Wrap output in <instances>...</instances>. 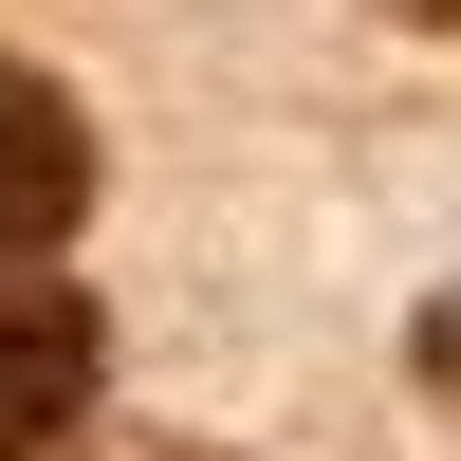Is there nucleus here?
<instances>
[{"label":"nucleus","mask_w":461,"mask_h":461,"mask_svg":"<svg viewBox=\"0 0 461 461\" xmlns=\"http://www.w3.org/2000/svg\"><path fill=\"white\" fill-rule=\"evenodd\" d=\"M93 388H111L93 295H56V277L19 258V277H0V461H56L74 425H93Z\"/></svg>","instance_id":"obj_1"},{"label":"nucleus","mask_w":461,"mask_h":461,"mask_svg":"<svg viewBox=\"0 0 461 461\" xmlns=\"http://www.w3.org/2000/svg\"><path fill=\"white\" fill-rule=\"evenodd\" d=\"M388 19H443V37H461V0H388Z\"/></svg>","instance_id":"obj_4"},{"label":"nucleus","mask_w":461,"mask_h":461,"mask_svg":"<svg viewBox=\"0 0 461 461\" xmlns=\"http://www.w3.org/2000/svg\"><path fill=\"white\" fill-rule=\"evenodd\" d=\"M425 388H443V425H461V295L425 314Z\"/></svg>","instance_id":"obj_3"},{"label":"nucleus","mask_w":461,"mask_h":461,"mask_svg":"<svg viewBox=\"0 0 461 461\" xmlns=\"http://www.w3.org/2000/svg\"><path fill=\"white\" fill-rule=\"evenodd\" d=\"M74 221H93V111H74L56 74L0 56V277H19V258H56Z\"/></svg>","instance_id":"obj_2"}]
</instances>
